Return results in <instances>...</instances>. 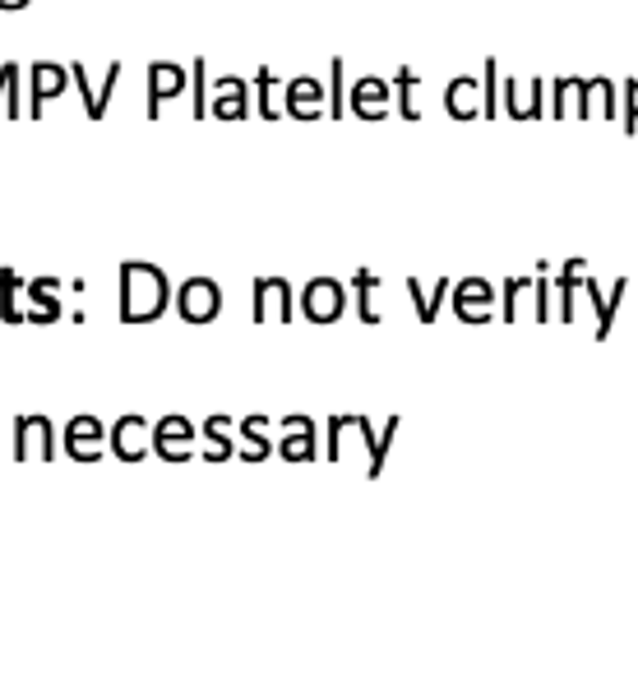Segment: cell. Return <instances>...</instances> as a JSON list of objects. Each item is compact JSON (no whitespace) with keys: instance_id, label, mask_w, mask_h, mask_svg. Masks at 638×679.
<instances>
[{"instance_id":"6da1fadb","label":"cell","mask_w":638,"mask_h":679,"mask_svg":"<svg viewBox=\"0 0 638 679\" xmlns=\"http://www.w3.org/2000/svg\"><path fill=\"white\" fill-rule=\"evenodd\" d=\"M171 305V282L158 264L130 259L121 264V319L125 324H153Z\"/></svg>"},{"instance_id":"7a4b0ae2","label":"cell","mask_w":638,"mask_h":679,"mask_svg":"<svg viewBox=\"0 0 638 679\" xmlns=\"http://www.w3.org/2000/svg\"><path fill=\"white\" fill-rule=\"evenodd\" d=\"M171 305L185 324H213L222 315V291L213 278H185L177 291H171Z\"/></svg>"},{"instance_id":"3957f363","label":"cell","mask_w":638,"mask_h":679,"mask_svg":"<svg viewBox=\"0 0 638 679\" xmlns=\"http://www.w3.org/2000/svg\"><path fill=\"white\" fill-rule=\"evenodd\" d=\"M347 310V287L338 278H311L297 296V315H305L311 324H334Z\"/></svg>"},{"instance_id":"277c9868","label":"cell","mask_w":638,"mask_h":679,"mask_svg":"<svg viewBox=\"0 0 638 679\" xmlns=\"http://www.w3.org/2000/svg\"><path fill=\"white\" fill-rule=\"evenodd\" d=\"M208 116H213V121H250V116H255V93H250V80H237V74L208 80Z\"/></svg>"},{"instance_id":"5b68a950","label":"cell","mask_w":638,"mask_h":679,"mask_svg":"<svg viewBox=\"0 0 638 679\" xmlns=\"http://www.w3.org/2000/svg\"><path fill=\"white\" fill-rule=\"evenodd\" d=\"M328 102V84L315 80V74H297L282 88V116L287 121H320Z\"/></svg>"},{"instance_id":"8992f818","label":"cell","mask_w":638,"mask_h":679,"mask_svg":"<svg viewBox=\"0 0 638 679\" xmlns=\"http://www.w3.org/2000/svg\"><path fill=\"white\" fill-rule=\"evenodd\" d=\"M347 111L357 121H384L394 111V84L380 80V74H361V80L347 88Z\"/></svg>"},{"instance_id":"52a82bcc","label":"cell","mask_w":638,"mask_h":679,"mask_svg":"<svg viewBox=\"0 0 638 679\" xmlns=\"http://www.w3.org/2000/svg\"><path fill=\"white\" fill-rule=\"evenodd\" d=\"M499 111L509 121H541L546 116V80H532V93H523V80L499 74Z\"/></svg>"},{"instance_id":"ba28073f","label":"cell","mask_w":638,"mask_h":679,"mask_svg":"<svg viewBox=\"0 0 638 679\" xmlns=\"http://www.w3.org/2000/svg\"><path fill=\"white\" fill-rule=\"evenodd\" d=\"M449 305L462 324H486L495 315V287L486 278H462L458 287H449Z\"/></svg>"},{"instance_id":"9c48e42d","label":"cell","mask_w":638,"mask_h":679,"mask_svg":"<svg viewBox=\"0 0 638 679\" xmlns=\"http://www.w3.org/2000/svg\"><path fill=\"white\" fill-rule=\"evenodd\" d=\"M121 74H125V65H121V61H111V65H107V80H103V84H88V70H84L80 61L70 65V84L80 88V97H84V116H88V121H103V116H107L111 97H116V84H121Z\"/></svg>"},{"instance_id":"30bf717a","label":"cell","mask_w":638,"mask_h":679,"mask_svg":"<svg viewBox=\"0 0 638 679\" xmlns=\"http://www.w3.org/2000/svg\"><path fill=\"white\" fill-rule=\"evenodd\" d=\"M190 88V65L177 61H148V121L162 116V102L181 97Z\"/></svg>"},{"instance_id":"8fae6325","label":"cell","mask_w":638,"mask_h":679,"mask_svg":"<svg viewBox=\"0 0 638 679\" xmlns=\"http://www.w3.org/2000/svg\"><path fill=\"white\" fill-rule=\"evenodd\" d=\"M28 84H33V97H28V121L47 111V102L65 97L70 88V65H51V61H33L28 65Z\"/></svg>"},{"instance_id":"7c38bea8","label":"cell","mask_w":638,"mask_h":679,"mask_svg":"<svg viewBox=\"0 0 638 679\" xmlns=\"http://www.w3.org/2000/svg\"><path fill=\"white\" fill-rule=\"evenodd\" d=\"M574 93H578V107H574L578 121H592L597 107H602V116H621V84L606 80V74H597V80H574Z\"/></svg>"},{"instance_id":"4fadbf2b","label":"cell","mask_w":638,"mask_h":679,"mask_svg":"<svg viewBox=\"0 0 638 679\" xmlns=\"http://www.w3.org/2000/svg\"><path fill=\"white\" fill-rule=\"evenodd\" d=\"M107 435H111V453L121 458V462H140L153 449V431H148L144 416H121Z\"/></svg>"},{"instance_id":"5bb4252c","label":"cell","mask_w":638,"mask_h":679,"mask_svg":"<svg viewBox=\"0 0 638 679\" xmlns=\"http://www.w3.org/2000/svg\"><path fill=\"white\" fill-rule=\"evenodd\" d=\"M56 435L47 416H19L14 421V458H51Z\"/></svg>"},{"instance_id":"9a60e30c","label":"cell","mask_w":638,"mask_h":679,"mask_svg":"<svg viewBox=\"0 0 638 679\" xmlns=\"http://www.w3.org/2000/svg\"><path fill=\"white\" fill-rule=\"evenodd\" d=\"M103 439H107V431H103L98 416H74V421L65 425V453H70L74 462L103 458Z\"/></svg>"},{"instance_id":"2e32d148","label":"cell","mask_w":638,"mask_h":679,"mask_svg":"<svg viewBox=\"0 0 638 679\" xmlns=\"http://www.w3.org/2000/svg\"><path fill=\"white\" fill-rule=\"evenodd\" d=\"M444 116H454V121H481V80H468V74H458V80L444 84Z\"/></svg>"},{"instance_id":"e0dca14e","label":"cell","mask_w":638,"mask_h":679,"mask_svg":"<svg viewBox=\"0 0 638 679\" xmlns=\"http://www.w3.org/2000/svg\"><path fill=\"white\" fill-rule=\"evenodd\" d=\"M24 296H28V310H24L28 324H51V319H61V282H56V278H33V282H24Z\"/></svg>"},{"instance_id":"ac0fdd59","label":"cell","mask_w":638,"mask_h":679,"mask_svg":"<svg viewBox=\"0 0 638 679\" xmlns=\"http://www.w3.org/2000/svg\"><path fill=\"white\" fill-rule=\"evenodd\" d=\"M153 449H158L162 458H171V462L190 458V449H195V425H190L185 416H167L158 431H153Z\"/></svg>"},{"instance_id":"d6986e66","label":"cell","mask_w":638,"mask_h":679,"mask_svg":"<svg viewBox=\"0 0 638 679\" xmlns=\"http://www.w3.org/2000/svg\"><path fill=\"white\" fill-rule=\"evenodd\" d=\"M583 274H588V259H565L555 268V301H559V319H574V296H578V287H583Z\"/></svg>"},{"instance_id":"ffe728a7","label":"cell","mask_w":638,"mask_h":679,"mask_svg":"<svg viewBox=\"0 0 638 679\" xmlns=\"http://www.w3.org/2000/svg\"><path fill=\"white\" fill-rule=\"evenodd\" d=\"M449 278H440L431 291H421V282L417 278H408V296H412V310H417V319L421 324H435L440 319V310H444V301H449Z\"/></svg>"},{"instance_id":"44dd1931","label":"cell","mask_w":638,"mask_h":679,"mask_svg":"<svg viewBox=\"0 0 638 679\" xmlns=\"http://www.w3.org/2000/svg\"><path fill=\"white\" fill-rule=\"evenodd\" d=\"M311 453H315L311 416H287L282 421V458H311Z\"/></svg>"},{"instance_id":"7402d4cb","label":"cell","mask_w":638,"mask_h":679,"mask_svg":"<svg viewBox=\"0 0 638 679\" xmlns=\"http://www.w3.org/2000/svg\"><path fill=\"white\" fill-rule=\"evenodd\" d=\"M417 70L412 65H398L394 70V111L402 121H421V107H417Z\"/></svg>"},{"instance_id":"603a6c76","label":"cell","mask_w":638,"mask_h":679,"mask_svg":"<svg viewBox=\"0 0 638 679\" xmlns=\"http://www.w3.org/2000/svg\"><path fill=\"white\" fill-rule=\"evenodd\" d=\"M352 291H357V315H361V324H380V305H375L380 274H371V268H357V274H352Z\"/></svg>"},{"instance_id":"cb8c5ba5","label":"cell","mask_w":638,"mask_h":679,"mask_svg":"<svg viewBox=\"0 0 638 679\" xmlns=\"http://www.w3.org/2000/svg\"><path fill=\"white\" fill-rule=\"evenodd\" d=\"M328 107H324V116L328 121H342L347 116V61L342 56H334V61H328Z\"/></svg>"},{"instance_id":"d4e9b609","label":"cell","mask_w":638,"mask_h":679,"mask_svg":"<svg viewBox=\"0 0 638 679\" xmlns=\"http://www.w3.org/2000/svg\"><path fill=\"white\" fill-rule=\"evenodd\" d=\"M19 296H24V278L14 268H0V319L5 324H24V310L14 305Z\"/></svg>"},{"instance_id":"484cf974","label":"cell","mask_w":638,"mask_h":679,"mask_svg":"<svg viewBox=\"0 0 638 679\" xmlns=\"http://www.w3.org/2000/svg\"><path fill=\"white\" fill-rule=\"evenodd\" d=\"M274 84H278V74L260 65L255 70V116H264V121H282V107H274Z\"/></svg>"},{"instance_id":"4316f807","label":"cell","mask_w":638,"mask_h":679,"mask_svg":"<svg viewBox=\"0 0 638 679\" xmlns=\"http://www.w3.org/2000/svg\"><path fill=\"white\" fill-rule=\"evenodd\" d=\"M190 116H195V121L208 116V61L204 56L190 61Z\"/></svg>"},{"instance_id":"83f0119b","label":"cell","mask_w":638,"mask_h":679,"mask_svg":"<svg viewBox=\"0 0 638 679\" xmlns=\"http://www.w3.org/2000/svg\"><path fill=\"white\" fill-rule=\"evenodd\" d=\"M499 65L495 56H486V65H481V121H495V93H499Z\"/></svg>"},{"instance_id":"f1b7e54d","label":"cell","mask_w":638,"mask_h":679,"mask_svg":"<svg viewBox=\"0 0 638 679\" xmlns=\"http://www.w3.org/2000/svg\"><path fill=\"white\" fill-rule=\"evenodd\" d=\"M227 431H231V421L227 416H208L204 421V439H208V458H227L231 453V439H227Z\"/></svg>"},{"instance_id":"f546056e","label":"cell","mask_w":638,"mask_h":679,"mask_svg":"<svg viewBox=\"0 0 638 679\" xmlns=\"http://www.w3.org/2000/svg\"><path fill=\"white\" fill-rule=\"evenodd\" d=\"M621 116H625L621 130L625 134H638V80H625L621 84Z\"/></svg>"},{"instance_id":"4dcf8cb0","label":"cell","mask_w":638,"mask_h":679,"mask_svg":"<svg viewBox=\"0 0 638 679\" xmlns=\"http://www.w3.org/2000/svg\"><path fill=\"white\" fill-rule=\"evenodd\" d=\"M268 296L278 301V319H297V291L287 278H268Z\"/></svg>"},{"instance_id":"1f68e13d","label":"cell","mask_w":638,"mask_h":679,"mask_svg":"<svg viewBox=\"0 0 638 679\" xmlns=\"http://www.w3.org/2000/svg\"><path fill=\"white\" fill-rule=\"evenodd\" d=\"M569 93H574V80H551V93H546V116H551V121L569 116Z\"/></svg>"},{"instance_id":"d6a6232c","label":"cell","mask_w":638,"mask_h":679,"mask_svg":"<svg viewBox=\"0 0 638 679\" xmlns=\"http://www.w3.org/2000/svg\"><path fill=\"white\" fill-rule=\"evenodd\" d=\"M625 291H629V282H625V278H615V287H611V301H606V310H602V319H597V338H606L611 328H615V310H621Z\"/></svg>"},{"instance_id":"836d02e7","label":"cell","mask_w":638,"mask_h":679,"mask_svg":"<svg viewBox=\"0 0 638 679\" xmlns=\"http://www.w3.org/2000/svg\"><path fill=\"white\" fill-rule=\"evenodd\" d=\"M532 287V278H505V301H499V315L505 319H518V296Z\"/></svg>"},{"instance_id":"e575fe53","label":"cell","mask_w":638,"mask_h":679,"mask_svg":"<svg viewBox=\"0 0 638 679\" xmlns=\"http://www.w3.org/2000/svg\"><path fill=\"white\" fill-rule=\"evenodd\" d=\"M250 315H255V324L268 319V278H255V310Z\"/></svg>"},{"instance_id":"d590c367","label":"cell","mask_w":638,"mask_h":679,"mask_svg":"<svg viewBox=\"0 0 638 679\" xmlns=\"http://www.w3.org/2000/svg\"><path fill=\"white\" fill-rule=\"evenodd\" d=\"M14 80H24V65H19V61H5V65H0V102H5V93H10Z\"/></svg>"},{"instance_id":"8d00e7d4","label":"cell","mask_w":638,"mask_h":679,"mask_svg":"<svg viewBox=\"0 0 638 679\" xmlns=\"http://www.w3.org/2000/svg\"><path fill=\"white\" fill-rule=\"evenodd\" d=\"M19 84H24V80H14L10 93H5V116H10V121H14V116H24V97H19Z\"/></svg>"},{"instance_id":"74e56055","label":"cell","mask_w":638,"mask_h":679,"mask_svg":"<svg viewBox=\"0 0 638 679\" xmlns=\"http://www.w3.org/2000/svg\"><path fill=\"white\" fill-rule=\"evenodd\" d=\"M33 5V0H0V10H5V14H14V10H28Z\"/></svg>"}]
</instances>
